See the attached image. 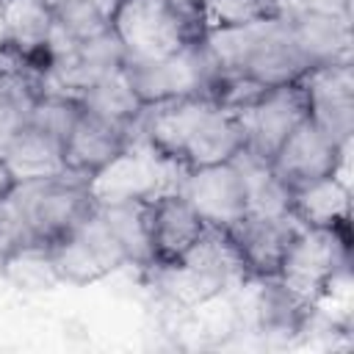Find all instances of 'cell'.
I'll use <instances>...</instances> for the list:
<instances>
[{
	"label": "cell",
	"mask_w": 354,
	"mask_h": 354,
	"mask_svg": "<svg viewBox=\"0 0 354 354\" xmlns=\"http://www.w3.org/2000/svg\"><path fill=\"white\" fill-rule=\"evenodd\" d=\"M141 133L149 152L180 171L230 163L246 149L238 113L221 111L205 94L149 105L141 116Z\"/></svg>",
	"instance_id": "obj_1"
},
{
	"label": "cell",
	"mask_w": 354,
	"mask_h": 354,
	"mask_svg": "<svg viewBox=\"0 0 354 354\" xmlns=\"http://www.w3.org/2000/svg\"><path fill=\"white\" fill-rule=\"evenodd\" d=\"M97 207L100 199L91 183L69 171L44 180L19 183L17 191L0 205L6 249L14 243L53 246L83 218H88Z\"/></svg>",
	"instance_id": "obj_2"
},
{
	"label": "cell",
	"mask_w": 354,
	"mask_h": 354,
	"mask_svg": "<svg viewBox=\"0 0 354 354\" xmlns=\"http://www.w3.org/2000/svg\"><path fill=\"white\" fill-rule=\"evenodd\" d=\"M205 50L218 69L246 72L271 88L299 83L310 72V64L290 36L285 11L246 25L210 28L205 36Z\"/></svg>",
	"instance_id": "obj_3"
},
{
	"label": "cell",
	"mask_w": 354,
	"mask_h": 354,
	"mask_svg": "<svg viewBox=\"0 0 354 354\" xmlns=\"http://www.w3.org/2000/svg\"><path fill=\"white\" fill-rule=\"evenodd\" d=\"M351 263V221L318 230L296 227L277 279L296 296L318 304L335 288V282L348 271Z\"/></svg>",
	"instance_id": "obj_4"
},
{
	"label": "cell",
	"mask_w": 354,
	"mask_h": 354,
	"mask_svg": "<svg viewBox=\"0 0 354 354\" xmlns=\"http://www.w3.org/2000/svg\"><path fill=\"white\" fill-rule=\"evenodd\" d=\"M50 260L58 282L77 288L100 282L122 266H130L127 249L102 207H97L64 238H58L50 246Z\"/></svg>",
	"instance_id": "obj_5"
},
{
	"label": "cell",
	"mask_w": 354,
	"mask_h": 354,
	"mask_svg": "<svg viewBox=\"0 0 354 354\" xmlns=\"http://www.w3.org/2000/svg\"><path fill=\"white\" fill-rule=\"evenodd\" d=\"M213 69H216V64L207 55L205 41L185 47L180 53H171L166 58L124 61V66H122L130 88L144 102V108L202 94Z\"/></svg>",
	"instance_id": "obj_6"
},
{
	"label": "cell",
	"mask_w": 354,
	"mask_h": 354,
	"mask_svg": "<svg viewBox=\"0 0 354 354\" xmlns=\"http://www.w3.org/2000/svg\"><path fill=\"white\" fill-rule=\"evenodd\" d=\"M141 218H144L149 266H174L185 260L210 230L177 188L144 196Z\"/></svg>",
	"instance_id": "obj_7"
},
{
	"label": "cell",
	"mask_w": 354,
	"mask_h": 354,
	"mask_svg": "<svg viewBox=\"0 0 354 354\" xmlns=\"http://www.w3.org/2000/svg\"><path fill=\"white\" fill-rule=\"evenodd\" d=\"M111 28L124 47L127 61L166 58L194 47L166 0H119Z\"/></svg>",
	"instance_id": "obj_8"
},
{
	"label": "cell",
	"mask_w": 354,
	"mask_h": 354,
	"mask_svg": "<svg viewBox=\"0 0 354 354\" xmlns=\"http://www.w3.org/2000/svg\"><path fill=\"white\" fill-rule=\"evenodd\" d=\"M296 227L299 224L290 216L246 213L243 218H238L232 227L221 232L238 260L241 274L246 279L260 282V279H277Z\"/></svg>",
	"instance_id": "obj_9"
},
{
	"label": "cell",
	"mask_w": 354,
	"mask_h": 354,
	"mask_svg": "<svg viewBox=\"0 0 354 354\" xmlns=\"http://www.w3.org/2000/svg\"><path fill=\"white\" fill-rule=\"evenodd\" d=\"M346 144L324 133L315 122L304 119L271 155L268 166L279 177V183L293 191L299 185L335 177L340 174V166L346 160Z\"/></svg>",
	"instance_id": "obj_10"
},
{
	"label": "cell",
	"mask_w": 354,
	"mask_h": 354,
	"mask_svg": "<svg viewBox=\"0 0 354 354\" xmlns=\"http://www.w3.org/2000/svg\"><path fill=\"white\" fill-rule=\"evenodd\" d=\"M177 191L210 230H227L246 216V185L235 160L185 169Z\"/></svg>",
	"instance_id": "obj_11"
},
{
	"label": "cell",
	"mask_w": 354,
	"mask_h": 354,
	"mask_svg": "<svg viewBox=\"0 0 354 354\" xmlns=\"http://www.w3.org/2000/svg\"><path fill=\"white\" fill-rule=\"evenodd\" d=\"M238 119L246 133L243 152L260 160H271L279 144L307 119V97H304L301 80L268 88V94L257 105L243 111Z\"/></svg>",
	"instance_id": "obj_12"
},
{
	"label": "cell",
	"mask_w": 354,
	"mask_h": 354,
	"mask_svg": "<svg viewBox=\"0 0 354 354\" xmlns=\"http://www.w3.org/2000/svg\"><path fill=\"white\" fill-rule=\"evenodd\" d=\"M307 119L348 147L354 133V69L351 64L315 66L301 77Z\"/></svg>",
	"instance_id": "obj_13"
},
{
	"label": "cell",
	"mask_w": 354,
	"mask_h": 354,
	"mask_svg": "<svg viewBox=\"0 0 354 354\" xmlns=\"http://www.w3.org/2000/svg\"><path fill=\"white\" fill-rule=\"evenodd\" d=\"M130 149V133L113 127L91 113H80L75 127L61 141L64 169L86 183H94L108 166H113Z\"/></svg>",
	"instance_id": "obj_14"
},
{
	"label": "cell",
	"mask_w": 354,
	"mask_h": 354,
	"mask_svg": "<svg viewBox=\"0 0 354 354\" xmlns=\"http://www.w3.org/2000/svg\"><path fill=\"white\" fill-rule=\"evenodd\" d=\"M285 14L290 36L310 69L351 64V17L315 8H285Z\"/></svg>",
	"instance_id": "obj_15"
},
{
	"label": "cell",
	"mask_w": 354,
	"mask_h": 354,
	"mask_svg": "<svg viewBox=\"0 0 354 354\" xmlns=\"http://www.w3.org/2000/svg\"><path fill=\"white\" fill-rule=\"evenodd\" d=\"M288 216L299 227L332 230L351 221L348 185L335 174L307 185H299L288 194Z\"/></svg>",
	"instance_id": "obj_16"
},
{
	"label": "cell",
	"mask_w": 354,
	"mask_h": 354,
	"mask_svg": "<svg viewBox=\"0 0 354 354\" xmlns=\"http://www.w3.org/2000/svg\"><path fill=\"white\" fill-rule=\"evenodd\" d=\"M315 307L318 304H310L307 299L296 296L279 279H260V290L254 299L257 329L268 337H299L313 329Z\"/></svg>",
	"instance_id": "obj_17"
},
{
	"label": "cell",
	"mask_w": 354,
	"mask_h": 354,
	"mask_svg": "<svg viewBox=\"0 0 354 354\" xmlns=\"http://www.w3.org/2000/svg\"><path fill=\"white\" fill-rule=\"evenodd\" d=\"M0 155L11 166L14 177L19 183L28 180H44L64 174V158H61V141L36 130L33 124H22L11 133V138L3 144Z\"/></svg>",
	"instance_id": "obj_18"
},
{
	"label": "cell",
	"mask_w": 354,
	"mask_h": 354,
	"mask_svg": "<svg viewBox=\"0 0 354 354\" xmlns=\"http://www.w3.org/2000/svg\"><path fill=\"white\" fill-rule=\"evenodd\" d=\"M80 105L86 113L113 124V127H122V130H133L136 124H141V116H144V102L136 97V91L130 88L124 72H111L94 83H88L80 94H77Z\"/></svg>",
	"instance_id": "obj_19"
},
{
	"label": "cell",
	"mask_w": 354,
	"mask_h": 354,
	"mask_svg": "<svg viewBox=\"0 0 354 354\" xmlns=\"http://www.w3.org/2000/svg\"><path fill=\"white\" fill-rule=\"evenodd\" d=\"M55 28L53 11L36 0H3L0 39L17 47H41L50 41Z\"/></svg>",
	"instance_id": "obj_20"
},
{
	"label": "cell",
	"mask_w": 354,
	"mask_h": 354,
	"mask_svg": "<svg viewBox=\"0 0 354 354\" xmlns=\"http://www.w3.org/2000/svg\"><path fill=\"white\" fill-rule=\"evenodd\" d=\"M0 268L17 288H25V290H41V288L61 285L55 271H53L50 246H41V243L8 246L0 254Z\"/></svg>",
	"instance_id": "obj_21"
},
{
	"label": "cell",
	"mask_w": 354,
	"mask_h": 354,
	"mask_svg": "<svg viewBox=\"0 0 354 354\" xmlns=\"http://www.w3.org/2000/svg\"><path fill=\"white\" fill-rule=\"evenodd\" d=\"M268 88H271V86L254 80V77L246 75V72H238V69H218V66H216L202 94H205L213 105H218L221 111H230V113H238V116H241L243 111H249L252 105H257V102L268 94Z\"/></svg>",
	"instance_id": "obj_22"
},
{
	"label": "cell",
	"mask_w": 354,
	"mask_h": 354,
	"mask_svg": "<svg viewBox=\"0 0 354 354\" xmlns=\"http://www.w3.org/2000/svg\"><path fill=\"white\" fill-rule=\"evenodd\" d=\"M83 105L77 100V94H69L64 88H47L28 111V124H33L36 130L64 141L66 133L75 127V122L80 119Z\"/></svg>",
	"instance_id": "obj_23"
},
{
	"label": "cell",
	"mask_w": 354,
	"mask_h": 354,
	"mask_svg": "<svg viewBox=\"0 0 354 354\" xmlns=\"http://www.w3.org/2000/svg\"><path fill=\"white\" fill-rule=\"evenodd\" d=\"M53 17H55V28L72 41L91 39L111 28V19L91 0H66Z\"/></svg>",
	"instance_id": "obj_24"
},
{
	"label": "cell",
	"mask_w": 354,
	"mask_h": 354,
	"mask_svg": "<svg viewBox=\"0 0 354 354\" xmlns=\"http://www.w3.org/2000/svg\"><path fill=\"white\" fill-rule=\"evenodd\" d=\"M285 11L282 0H207L210 28L246 25L257 19H268Z\"/></svg>",
	"instance_id": "obj_25"
},
{
	"label": "cell",
	"mask_w": 354,
	"mask_h": 354,
	"mask_svg": "<svg viewBox=\"0 0 354 354\" xmlns=\"http://www.w3.org/2000/svg\"><path fill=\"white\" fill-rule=\"evenodd\" d=\"M169 8L174 11L183 33L188 36L191 44H202L207 30H210V14H207V0H166Z\"/></svg>",
	"instance_id": "obj_26"
},
{
	"label": "cell",
	"mask_w": 354,
	"mask_h": 354,
	"mask_svg": "<svg viewBox=\"0 0 354 354\" xmlns=\"http://www.w3.org/2000/svg\"><path fill=\"white\" fill-rule=\"evenodd\" d=\"M25 119H28V108L17 97H11V91L3 83L0 88V149L11 138V133L25 124Z\"/></svg>",
	"instance_id": "obj_27"
},
{
	"label": "cell",
	"mask_w": 354,
	"mask_h": 354,
	"mask_svg": "<svg viewBox=\"0 0 354 354\" xmlns=\"http://www.w3.org/2000/svg\"><path fill=\"white\" fill-rule=\"evenodd\" d=\"M17 185H19V180L14 177V171H11V166L6 163V158L0 155V205L17 191Z\"/></svg>",
	"instance_id": "obj_28"
},
{
	"label": "cell",
	"mask_w": 354,
	"mask_h": 354,
	"mask_svg": "<svg viewBox=\"0 0 354 354\" xmlns=\"http://www.w3.org/2000/svg\"><path fill=\"white\" fill-rule=\"evenodd\" d=\"M36 3H41L47 11H53V14H55V11H58V8H61L66 0H36Z\"/></svg>",
	"instance_id": "obj_29"
},
{
	"label": "cell",
	"mask_w": 354,
	"mask_h": 354,
	"mask_svg": "<svg viewBox=\"0 0 354 354\" xmlns=\"http://www.w3.org/2000/svg\"><path fill=\"white\" fill-rule=\"evenodd\" d=\"M6 249V230H3V216H0V254Z\"/></svg>",
	"instance_id": "obj_30"
},
{
	"label": "cell",
	"mask_w": 354,
	"mask_h": 354,
	"mask_svg": "<svg viewBox=\"0 0 354 354\" xmlns=\"http://www.w3.org/2000/svg\"><path fill=\"white\" fill-rule=\"evenodd\" d=\"M0 11H3V0H0Z\"/></svg>",
	"instance_id": "obj_31"
}]
</instances>
